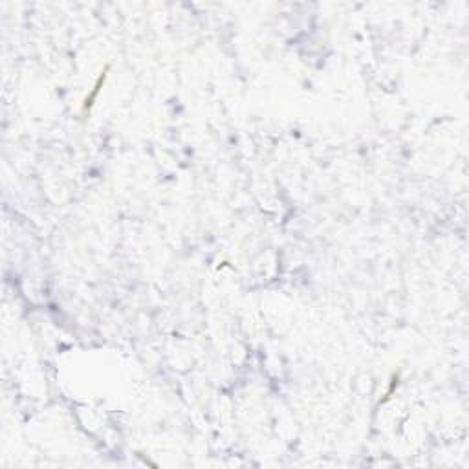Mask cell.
<instances>
[{
  "label": "cell",
  "mask_w": 469,
  "mask_h": 469,
  "mask_svg": "<svg viewBox=\"0 0 469 469\" xmlns=\"http://www.w3.org/2000/svg\"><path fill=\"white\" fill-rule=\"evenodd\" d=\"M106 72H108V66L101 72V75H99V79L96 81V85H94V90L90 92V96H87V99H85V103H83V110H88L92 106V103H94V99L97 97V94H99V90H101V85L105 83V79H106Z\"/></svg>",
  "instance_id": "1"
}]
</instances>
